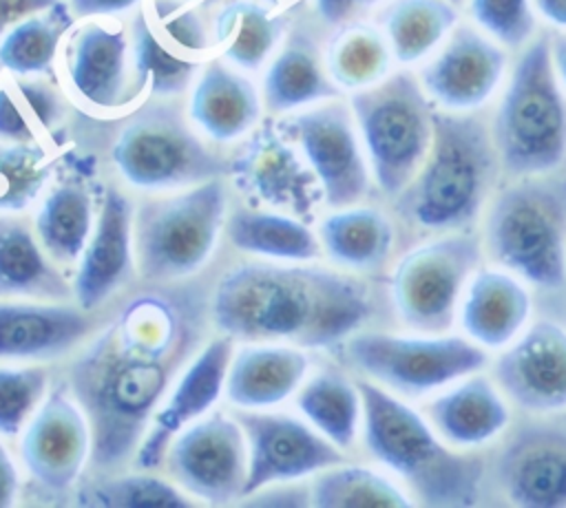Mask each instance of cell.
I'll list each match as a JSON object with an SVG mask.
<instances>
[{"mask_svg":"<svg viewBox=\"0 0 566 508\" xmlns=\"http://www.w3.org/2000/svg\"><path fill=\"white\" fill-rule=\"evenodd\" d=\"M374 316L369 287L316 265L243 263L217 283L212 325L232 340H283L321 349L347 340Z\"/></svg>","mask_w":566,"mask_h":508,"instance_id":"7a4b0ae2","label":"cell"},{"mask_svg":"<svg viewBox=\"0 0 566 508\" xmlns=\"http://www.w3.org/2000/svg\"><path fill=\"white\" fill-rule=\"evenodd\" d=\"M340 88L323 71L316 46L296 33L270 64L263 95L270 110L283 113L338 97Z\"/></svg>","mask_w":566,"mask_h":508,"instance_id":"4dcf8cb0","label":"cell"},{"mask_svg":"<svg viewBox=\"0 0 566 508\" xmlns=\"http://www.w3.org/2000/svg\"><path fill=\"white\" fill-rule=\"evenodd\" d=\"M226 216V188L214 177L186 192L146 201L133 219L142 278L168 283L195 274L212 254Z\"/></svg>","mask_w":566,"mask_h":508,"instance_id":"9c48e42d","label":"cell"},{"mask_svg":"<svg viewBox=\"0 0 566 508\" xmlns=\"http://www.w3.org/2000/svg\"><path fill=\"white\" fill-rule=\"evenodd\" d=\"M62 115L60 97L44 82L18 80L0 86V139L7 144L35 141L38 128L49 130Z\"/></svg>","mask_w":566,"mask_h":508,"instance_id":"ab89813d","label":"cell"},{"mask_svg":"<svg viewBox=\"0 0 566 508\" xmlns=\"http://www.w3.org/2000/svg\"><path fill=\"white\" fill-rule=\"evenodd\" d=\"M259 115L261 102L252 82L221 60H210L190 97L192 121L212 139L232 141L252 130Z\"/></svg>","mask_w":566,"mask_h":508,"instance_id":"4316f807","label":"cell"},{"mask_svg":"<svg viewBox=\"0 0 566 508\" xmlns=\"http://www.w3.org/2000/svg\"><path fill=\"white\" fill-rule=\"evenodd\" d=\"M170 475L195 497L223 506L241 501L248 479V442L241 424L223 413L195 420L166 451Z\"/></svg>","mask_w":566,"mask_h":508,"instance_id":"4fadbf2b","label":"cell"},{"mask_svg":"<svg viewBox=\"0 0 566 508\" xmlns=\"http://www.w3.org/2000/svg\"><path fill=\"white\" fill-rule=\"evenodd\" d=\"M493 144L509 179L557 172L566 159V97L551 60V38L520 53L493 124Z\"/></svg>","mask_w":566,"mask_h":508,"instance_id":"8992f818","label":"cell"},{"mask_svg":"<svg viewBox=\"0 0 566 508\" xmlns=\"http://www.w3.org/2000/svg\"><path fill=\"white\" fill-rule=\"evenodd\" d=\"M237 188L259 203L287 210L294 216H312L323 199L316 174L307 161L270 124L261 126L230 163Z\"/></svg>","mask_w":566,"mask_h":508,"instance_id":"d6986e66","label":"cell"},{"mask_svg":"<svg viewBox=\"0 0 566 508\" xmlns=\"http://www.w3.org/2000/svg\"><path fill=\"white\" fill-rule=\"evenodd\" d=\"M502 172L491 128L473 113H433V141L416 177L394 197L398 219L433 236L467 232L497 190Z\"/></svg>","mask_w":566,"mask_h":508,"instance_id":"277c9868","label":"cell"},{"mask_svg":"<svg viewBox=\"0 0 566 508\" xmlns=\"http://www.w3.org/2000/svg\"><path fill=\"white\" fill-rule=\"evenodd\" d=\"M358 0H316V9L321 18L329 24H340L349 18Z\"/></svg>","mask_w":566,"mask_h":508,"instance_id":"681fc988","label":"cell"},{"mask_svg":"<svg viewBox=\"0 0 566 508\" xmlns=\"http://www.w3.org/2000/svg\"><path fill=\"white\" fill-rule=\"evenodd\" d=\"M449 2H451V4H462L464 0H449Z\"/></svg>","mask_w":566,"mask_h":508,"instance_id":"9f6ffc18","label":"cell"},{"mask_svg":"<svg viewBox=\"0 0 566 508\" xmlns=\"http://www.w3.org/2000/svg\"><path fill=\"white\" fill-rule=\"evenodd\" d=\"M256 2H263V4H272V7H274V4H279L281 0H256Z\"/></svg>","mask_w":566,"mask_h":508,"instance_id":"db71d44e","label":"cell"},{"mask_svg":"<svg viewBox=\"0 0 566 508\" xmlns=\"http://www.w3.org/2000/svg\"><path fill=\"white\" fill-rule=\"evenodd\" d=\"M513 409L526 415L566 413V327L551 318L531 325L486 367Z\"/></svg>","mask_w":566,"mask_h":508,"instance_id":"5bb4252c","label":"cell"},{"mask_svg":"<svg viewBox=\"0 0 566 508\" xmlns=\"http://www.w3.org/2000/svg\"><path fill=\"white\" fill-rule=\"evenodd\" d=\"M310 367L294 345H245L232 358L226 375V395L243 409H265L296 391Z\"/></svg>","mask_w":566,"mask_h":508,"instance_id":"484cf974","label":"cell"},{"mask_svg":"<svg viewBox=\"0 0 566 508\" xmlns=\"http://www.w3.org/2000/svg\"><path fill=\"white\" fill-rule=\"evenodd\" d=\"M564 415H566V413H564Z\"/></svg>","mask_w":566,"mask_h":508,"instance_id":"680465c9","label":"cell"},{"mask_svg":"<svg viewBox=\"0 0 566 508\" xmlns=\"http://www.w3.org/2000/svg\"><path fill=\"white\" fill-rule=\"evenodd\" d=\"M82 307L0 303V358L46 360L66 353L91 327Z\"/></svg>","mask_w":566,"mask_h":508,"instance_id":"cb8c5ba5","label":"cell"},{"mask_svg":"<svg viewBox=\"0 0 566 508\" xmlns=\"http://www.w3.org/2000/svg\"><path fill=\"white\" fill-rule=\"evenodd\" d=\"M179 2H186V4H195V2H206V0H179Z\"/></svg>","mask_w":566,"mask_h":508,"instance_id":"11a10c76","label":"cell"},{"mask_svg":"<svg viewBox=\"0 0 566 508\" xmlns=\"http://www.w3.org/2000/svg\"><path fill=\"white\" fill-rule=\"evenodd\" d=\"M49 177L46 150L31 144H0V212L24 210Z\"/></svg>","mask_w":566,"mask_h":508,"instance_id":"60d3db41","label":"cell"},{"mask_svg":"<svg viewBox=\"0 0 566 508\" xmlns=\"http://www.w3.org/2000/svg\"><path fill=\"white\" fill-rule=\"evenodd\" d=\"M394 60L416 64L433 55L458 24L449 0H394L380 15Z\"/></svg>","mask_w":566,"mask_h":508,"instance_id":"1f68e13d","label":"cell"},{"mask_svg":"<svg viewBox=\"0 0 566 508\" xmlns=\"http://www.w3.org/2000/svg\"><path fill=\"white\" fill-rule=\"evenodd\" d=\"M283 126L316 174L327 205H354L369 192L371 170L352 110L329 102L294 115Z\"/></svg>","mask_w":566,"mask_h":508,"instance_id":"9a60e30c","label":"cell"},{"mask_svg":"<svg viewBox=\"0 0 566 508\" xmlns=\"http://www.w3.org/2000/svg\"><path fill=\"white\" fill-rule=\"evenodd\" d=\"M248 442V479L243 497L268 484L294 481L345 462V451L318 433L310 422L285 413H237Z\"/></svg>","mask_w":566,"mask_h":508,"instance_id":"2e32d148","label":"cell"},{"mask_svg":"<svg viewBox=\"0 0 566 508\" xmlns=\"http://www.w3.org/2000/svg\"><path fill=\"white\" fill-rule=\"evenodd\" d=\"M230 358L232 338L219 336L188 362L153 413V424H148L146 435L135 451L137 468L150 470L159 466L175 435L210 411L226 389Z\"/></svg>","mask_w":566,"mask_h":508,"instance_id":"ffe728a7","label":"cell"},{"mask_svg":"<svg viewBox=\"0 0 566 508\" xmlns=\"http://www.w3.org/2000/svg\"><path fill=\"white\" fill-rule=\"evenodd\" d=\"M533 311V287L524 278L482 263L464 287L455 327L493 356L531 325Z\"/></svg>","mask_w":566,"mask_h":508,"instance_id":"7402d4cb","label":"cell"},{"mask_svg":"<svg viewBox=\"0 0 566 508\" xmlns=\"http://www.w3.org/2000/svg\"><path fill=\"white\" fill-rule=\"evenodd\" d=\"M489 486L513 506H566V415H526L493 444Z\"/></svg>","mask_w":566,"mask_h":508,"instance_id":"7c38bea8","label":"cell"},{"mask_svg":"<svg viewBox=\"0 0 566 508\" xmlns=\"http://www.w3.org/2000/svg\"><path fill=\"white\" fill-rule=\"evenodd\" d=\"M15 493H18V470L9 453L0 444V508L11 506L15 499Z\"/></svg>","mask_w":566,"mask_h":508,"instance_id":"c3c4849f","label":"cell"},{"mask_svg":"<svg viewBox=\"0 0 566 508\" xmlns=\"http://www.w3.org/2000/svg\"><path fill=\"white\" fill-rule=\"evenodd\" d=\"M139 0H71V11L80 18H91V15H113L128 11L137 7Z\"/></svg>","mask_w":566,"mask_h":508,"instance_id":"7dc6e473","label":"cell"},{"mask_svg":"<svg viewBox=\"0 0 566 508\" xmlns=\"http://www.w3.org/2000/svg\"><path fill=\"white\" fill-rule=\"evenodd\" d=\"M71 24L73 13L64 2L20 20L0 40V66L15 75H51L60 40Z\"/></svg>","mask_w":566,"mask_h":508,"instance_id":"74e56055","label":"cell"},{"mask_svg":"<svg viewBox=\"0 0 566 508\" xmlns=\"http://www.w3.org/2000/svg\"><path fill=\"white\" fill-rule=\"evenodd\" d=\"M128 40L122 29L88 22L69 44V82L95 108H117L126 102Z\"/></svg>","mask_w":566,"mask_h":508,"instance_id":"d4e9b609","label":"cell"},{"mask_svg":"<svg viewBox=\"0 0 566 508\" xmlns=\"http://www.w3.org/2000/svg\"><path fill=\"white\" fill-rule=\"evenodd\" d=\"M422 413L433 431L460 451L493 446L513 424V404L486 369L464 375L427 398Z\"/></svg>","mask_w":566,"mask_h":508,"instance_id":"44dd1931","label":"cell"},{"mask_svg":"<svg viewBox=\"0 0 566 508\" xmlns=\"http://www.w3.org/2000/svg\"><path fill=\"white\" fill-rule=\"evenodd\" d=\"M310 504L321 508L416 506L409 490L385 468L345 462L318 473L310 490Z\"/></svg>","mask_w":566,"mask_h":508,"instance_id":"e575fe53","label":"cell"},{"mask_svg":"<svg viewBox=\"0 0 566 508\" xmlns=\"http://www.w3.org/2000/svg\"><path fill=\"white\" fill-rule=\"evenodd\" d=\"M93 446L91 424L69 384H57L24 426L20 455L31 477L64 490L80 477Z\"/></svg>","mask_w":566,"mask_h":508,"instance_id":"ac0fdd59","label":"cell"},{"mask_svg":"<svg viewBox=\"0 0 566 508\" xmlns=\"http://www.w3.org/2000/svg\"><path fill=\"white\" fill-rule=\"evenodd\" d=\"M371 179L385 197H398L420 170L433 141V102L409 71L389 73L349 97Z\"/></svg>","mask_w":566,"mask_h":508,"instance_id":"52a82bcc","label":"cell"},{"mask_svg":"<svg viewBox=\"0 0 566 508\" xmlns=\"http://www.w3.org/2000/svg\"><path fill=\"white\" fill-rule=\"evenodd\" d=\"M281 31V20L263 2L234 0L217 15L214 42L226 60L254 71L276 46Z\"/></svg>","mask_w":566,"mask_h":508,"instance_id":"f35d334b","label":"cell"},{"mask_svg":"<svg viewBox=\"0 0 566 508\" xmlns=\"http://www.w3.org/2000/svg\"><path fill=\"white\" fill-rule=\"evenodd\" d=\"M482 263L486 258L478 230L427 236L389 274L394 316L411 331H453L464 287Z\"/></svg>","mask_w":566,"mask_h":508,"instance_id":"30bf717a","label":"cell"},{"mask_svg":"<svg viewBox=\"0 0 566 508\" xmlns=\"http://www.w3.org/2000/svg\"><path fill=\"white\" fill-rule=\"evenodd\" d=\"M327 75L338 88L360 91L391 73V46L371 24H345L327 46Z\"/></svg>","mask_w":566,"mask_h":508,"instance_id":"8d00e7d4","label":"cell"},{"mask_svg":"<svg viewBox=\"0 0 566 508\" xmlns=\"http://www.w3.org/2000/svg\"><path fill=\"white\" fill-rule=\"evenodd\" d=\"M111 159L119 174L142 190L195 186L223 170V161L172 108L164 106L135 115L115 139Z\"/></svg>","mask_w":566,"mask_h":508,"instance_id":"8fae6325","label":"cell"},{"mask_svg":"<svg viewBox=\"0 0 566 508\" xmlns=\"http://www.w3.org/2000/svg\"><path fill=\"white\" fill-rule=\"evenodd\" d=\"M201 334V289L157 283L130 296L73 360L69 387L88 417L97 466H119L137 451Z\"/></svg>","mask_w":566,"mask_h":508,"instance_id":"6da1fadb","label":"cell"},{"mask_svg":"<svg viewBox=\"0 0 566 508\" xmlns=\"http://www.w3.org/2000/svg\"><path fill=\"white\" fill-rule=\"evenodd\" d=\"M93 201L84 183L66 181L53 188L35 214V234L55 261H75L91 234Z\"/></svg>","mask_w":566,"mask_h":508,"instance_id":"d590c367","label":"cell"},{"mask_svg":"<svg viewBox=\"0 0 566 508\" xmlns=\"http://www.w3.org/2000/svg\"><path fill=\"white\" fill-rule=\"evenodd\" d=\"M250 497H252L250 504H272V506H303V504H310V493L292 490V488H279V495L268 493L265 497H256V495H250Z\"/></svg>","mask_w":566,"mask_h":508,"instance_id":"f907efd6","label":"cell"},{"mask_svg":"<svg viewBox=\"0 0 566 508\" xmlns=\"http://www.w3.org/2000/svg\"><path fill=\"white\" fill-rule=\"evenodd\" d=\"M133 212L128 199L108 188L102 199L97 227L91 234L75 274L73 294L82 309L102 305L133 272Z\"/></svg>","mask_w":566,"mask_h":508,"instance_id":"603a6c76","label":"cell"},{"mask_svg":"<svg viewBox=\"0 0 566 508\" xmlns=\"http://www.w3.org/2000/svg\"><path fill=\"white\" fill-rule=\"evenodd\" d=\"M226 234L237 250L254 256L303 263L321 254L318 236L303 219L292 214L252 208L234 210L228 216Z\"/></svg>","mask_w":566,"mask_h":508,"instance_id":"f546056e","label":"cell"},{"mask_svg":"<svg viewBox=\"0 0 566 508\" xmlns=\"http://www.w3.org/2000/svg\"><path fill=\"white\" fill-rule=\"evenodd\" d=\"M473 22L509 49L526 46L535 33L531 0H469Z\"/></svg>","mask_w":566,"mask_h":508,"instance_id":"ee69618b","label":"cell"},{"mask_svg":"<svg viewBox=\"0 0 566 508\" xmlns=\"http://www.w3.org/2000/svg\"><path fill=\"white\" fill-rule=\"evenodd\" d=\"M551 60L562 88H566V33L551 38Z\"/></svg>","mask_w":566,"mask_h":508,"instance_id":"816d5d0a","label":"cell"},{"mask_svg":"<svg viewBox=\"0 0 566 508\" xmlns=\"http://www.w3.org/2000/svg\"><path fill=\"white\" fill-rule=\"evenodd\" d=\"M55 2L57 0H0V40L13 24L42 9H49Z\"/></svg>","mask_w":566,"mask_h":508,"instance_id":"bcb514c9","label":"cell"},{"mask_svg":"<svg viewBox=\"0 0 566 508\" xmlns=\"http://www.w3.org/2000/svg\"><path fill=\"white\" fill-rule=\"evenodd\" d=\"M363 398L360 435L369 457L424 506H475L489 486V464L478 451L449 446L422 409L371 380H356Z\"/></svg>","mask_w":566,"mask_h":508,"instance_id":"3957f363","label":"cell"},{"mask_svg":"<svg viewBox=\"0 0 566 508\" xmlns=\"http://www.w3.org/2000/svg\"><path fill=\"white\" fill-rule=\"evenodd\" d=\"M0 296L46 300L69 296V285L44 256L42 243L11 216H0Z\"/></svg>","mask_w":566,"mask_h":508,"instance_id":"f1b7e54d","label":"cell"},{"mask_svg":"<svg viewBox=\"0 0 566 508\" xmlns=\"http://www.w3.org/2000/svg\"><path fill=\"white\" fill-rule=\"evenodd\" d=\"M133 64L139 88L153 95H177L190 84L199 60L175 44L142 9L133 20Z\"/></svg>","mask_w":566,"mask_h":508,"instance_id":"836d02e7","label":"cell"},{"mask_svg":"<svg viewBox=\"0 0 566 508\" xmlns=\"http://www.w3.org/2000/svg\"><path fill=\"white\" fill-rule=\"evenodd\" d=\"M155 24L184 51L201 55L208 51L210 40L206 27L195 9L179 0H153Z\"/></svg>","mask_w":566,"mask_h":508,"instance_id":"f6af8a7d","label":"cell"},{"mask_svg":"<svg viewBox=\"0 0 566 508\" xmlns=\"http://www.w3.org/2000/svg\"><path fill=\"white\" fill-rule=\"evenodd\" d=\"M84 506H117V508H184L190 501L168 481L150 475H124L104 479L86 488L80 497Z\"/></svg>","mask_w":566,"mask_h":508,"instance_id":"b9f144b4","label":"cell"},{"mask_svg":"<svg viewBox=\"0 0 566 508\" xmlns=\"http://www.w3.org/2000/svg\"><path fill=\"white\" fill-rule=\"evenodd\" d=\"M296 406L303 417L338 448L349 451L356 444L363 422L358 382L340 371H321L301 389Z\"/></svg>","mask_w":566,"mask_h":508,"instance_id":"d6a6232c","label":"cell"},{"mask_svg":"<svg viewBox=\"0 0 566 508\" xmlns=\"http://www.w3.org/2000/svg\"><path fill=\"white\" fill-rule=\"evenodd\" d=\"M49 384L42 367H0V433L18 435L40 406Z\"/></svg>","mask_w":566,"mask_h":508,"instance_id":"7bdbcfd3","label":"cell"},{"mask_svg":"<svg viewBox=\"0 0 566 508\" xmlns=\"http://www.w3.org/2000/svg\"><path fill=\"white\" fill-rule=\"evenodd\" d=\"M343 358L365 380L416 402L451 382L484 371L491 353L460 331H356L343 340Z\"/></svg>","mask_w":566,"mask_h":508,"instance_id":"ba28073f","label":"cell"},{"mask_svg":"<svg viewBox=\"0 0 566 508\" xmlns=\"http://www.w3.org/2000/svg\"><path fill=\"white\" fill-rule=\"evenodd\" d=\"M358 2H374V0H358Z\"/></svg>","mask_w":566,"mask_h":508,"instance_id":"6f0895ef","label":"cell"},{"mask_svg":"<svg viewBox=\"0 0 566 508\" xmlns=\"http://www.w3.org/2000/svg\"><path fill=\"white\" fill-rule=\"evenodd\" d=\"M486 263L500 265L531 287L566 285V179L555 172L515 177L495 190L480 219Z\"/></svg>","mask_w":566,"mask_h":508,"instance_id":"5b68a950","label":"cell"},{"mask_svg":"<svg viewBox=\"0 0 566 508\" xmlns=\"http://www.w3.org/2000/svg\"><path fill=\"white\" fill-rule=\"evenodd\" d=\"M396 227L391 216L374 205L334 208L318 225L321 250L332 263L352 272L380 267L394 247Z\"/></svg>","mask_w":566,"mask_h":508,"instance_id":"83f0119b","label":"cell"},{"mask_svg":"<svg viewBox=\"0 0 566 508\" xmlns=\"http://www.w3.org/2000/svg\"><path fill=\"white\" fill-rule=\"evenodd\" d=\"M537 11L555 27L566 29V0H533Z\"/></svg>","mask_w":566,"mask_h":508,"instance_id":"f5cc1de1","label":"cell"},{"mask_svg":"<svg viewBox=\"0 0 566 508\" xmlns=\"http://www.w3.org/2000/svg\"><path fill=\"white\" fill-rule=\"evenodd\" d=\"M504 75L502 44L471 24H455L420 68L418 80L440 110L473 113L495 95Z\"/></svg>","mask_w":566,"mask_h":508,"instance_id":"e0dca14e","label":"cell"}]
</instances>
